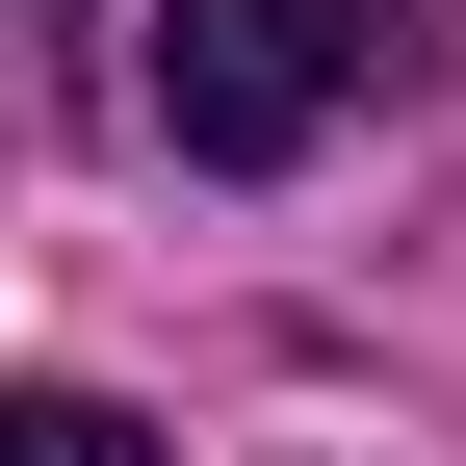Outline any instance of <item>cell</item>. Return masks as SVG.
<instances>
[{
  "instance_id": "cell-1",
  "label": "cell",
  "mask_w": 466,
  "mask_h": 466,
  "mask_svg": "<svg viewBox=\"0 0 466 466\" xmlns=\"http://www.w3.org/2000/svg\"><path fill=\"white\" fill-rule=\"evenodd\" d=\"M363 78H389V0H182V26H156V130H182L208 182H285Z\"/></svg>"
},
{
  "instance_id": "cell-2",
  "label": "cell",
  "mask_w": 466,
  "mask_h": 466,
  "mask_svg": "<svg viewBox=\"0 0 466 466\" xmlns=\"http://www.w3.org/2000/svg\"><path fill=\"white\" fill-rule=\"evenodd\" d=\"M0 466H156V415H104V389H0Z\"/></svg>"
}]
</instances>
